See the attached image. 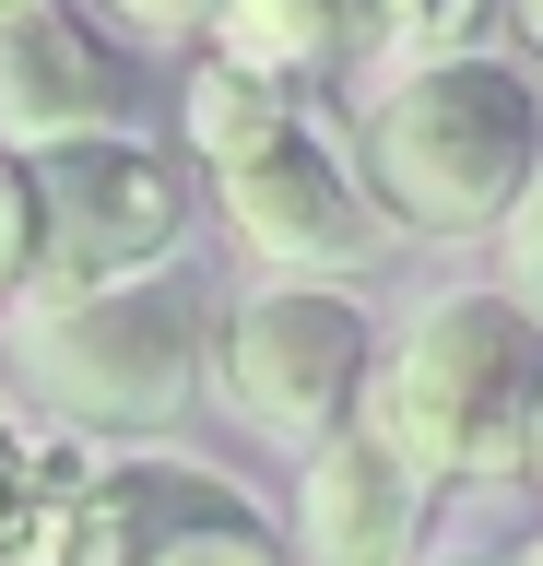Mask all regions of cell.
<instances>
[{
    "mask_svg": "<svg viewBox=\"0 0 543 566\" xmlns=\"http://www.w3.org/2000/svg\"><path fill=\"white\" fill-rule=\"evenodd\" d=\"M366 437L401 460V472H508L532 460L543 424V318L520 295H449L390 343V366L366 378Z\"/></svg>",
    "mask_w": 543,
    "mask_h": 566,
    "instance_id": "cell-1",
    "label": "cell"
},
{
    "mask_svg": "<svg viewBox=\"0 0 543 566\" xmlns=\"http://www.w3.org/2000/svg\"><path fill=\"white\" fill-rule=\"evenodd\" d=\"M543 177V95L508 60H414L366 106V189L414 237H484Z\"/></svg>",
    "mask_w": 543,
    "mask_h": 566,
    "instance_id": "cell-2",
    "label": "cell"
},
{
    "mask_svg": "<svg viewBox=\"0 0 543 566\" xmlns=\"http://www.w3.org/2000/svg\"><path fill=\"white\" fill-rule=\"evenodd\" d=\"M201 331L213 318L178 272H130V283H95V295L12 307V366L72 424H166L201 389Z\"/></svg>",
    "mask_w": 543,
    "mask_h": 566,
    "instance_id": "cell-3",
    "label": "cell"
},
{
    "mask_svg": "<svg viewBox=\"0 0 543 566\" xmlns=\"http://www.w3.org/2000/svg\"><path fill=\"white\" fill-rule=\"evenodd\" d=\"M178 224H189V189L130 130H83L36 154V295H95V283L154 272L178 248Z\"/></svg>",
    "mask_w": 543,
    "mask_h": 566,
    "instance_id": "cell-4",
    "label": "cell"
},
{
    "mask_svg": "<svg viewBox=\"0 0 543 566\" xmlns=\"http://www.w3.org/2000/svg\"><path fill=\"white\" fill-rule=\"evenodd\" d=\"M366 318L320 283H272L249 307L224 318V389H237V413L272 424V437H331V424H355L366 401Z\"/></svg>",
    "mask_w": 543,
    "mask_h": 566,
    "instance_id": "cell-5",
    "label": "cell"
},
{
    "mask_svg": "<svg viewBox=\"0 0 543 566\" xmlns=\"http://www.w3.org/2000/svg\"><path fill=\"white\" fill-rule=\"evenodd\" d=\"M213 177H224L237 237H249L260 260H284V272H355L366 248H378V212L355 201L343 154L307 130V106H295L260 154H237V166H213Z\"/></svg>",
    "mask_w": 543,
    "mask_h": 566,
    "instance_id": "cell-6",
    "label": "cell"
},
{
    "mask_svg": "<svg viewBox=\"0 0 543 566\" xmlns=\"http://www.w3.org/2000/svg\"><path fill=\"white\" fill-rule=\"evenodd\" d=\"M118 130V60L83 35L72 0H0V154Z\"/></svg>",
    "mask_w": 543,
    "mask_h": 566,
    "instance_id": "cell-7",
    "label": "cell"
},
{
    "mask_svg": "<svg viewBox=\"0 0 543 566\" xmlns=\"http://www.w3.org/2000/svg\"><path fill=\"white\" fill-rule=\"evenodd\" d=\"M414 507H426V472H401L355 413V424H331L320 449H307L295 543H307V566H401L414 555Z\"/></svg>",
    "mask_w": 543,
    "mask_h": 566,
    "instance_id": "cell-8",
    "label": "cell"
},
{
    "mask_svg": "<svg viewBox=\"0 0 543 566\" xmlns=\"http://www.w3.org/2000/svg\"><path fill=\"white\" fill-rule=\"evenodd\" d=\"M213 60L260 71V83H307V71L343 60V0H224Z\"/></svg>",
    "mask_w": 543,
    "mask_h": 566,
    "instance_id": "cell-9",
    "label": "cell"
},
{
    "mask_svg": "<svg viewBox=\"0 0 543 566\" xmlns=\"http://www.w3.org/2000/svg\"><path fill=\"white\" fill-rule=\"evenodd\" d=\"M284 118H295L284 83H260V71H237V60H201V71H189V142H201V166H237V154H260Z\"/></svg>",
    "mask_w": 543,
    "mask_h": 566,
    "instance_id": "cell-10",
    "label": "cell"
},
{
    "mask_svg": "<svg viewBox=\"0 0 543 566\" xmlns=\"http://www.w3.org/2000/svg\"><path fill=\"white\" fill-rule=\"evenodd\" d=\"M143 566H284V555H272V531H260V520H237L224 495H201L178 531H154V543H143Z\"/></svg>",
    "mask_w": 543,
    "mask_h": 566,
    "instance_id": "cell-11",
    "label": "cell"
},
{
    "mask_svg": "<svg viewBox=\"0 0 543 566\" xmlns=\"http://www.w3.org/2000/svg\"><path fill=\"white\" fill-rule=\"evenodd\" d=\"M366 24H390L414 60H472V24H484V0H355Z\"/></svg>",
    "mask_w": 543,
    "mask_h": 566,
    "instance_id": "cell-12",
    "label": "cell"
},
{
    "mask_svg": "<svg viewBox=\"0 0 543 566\" xmlns=\"http://www.w3.org/2000/svg\"><path fill=\"white\" fill-rule=\"evenodd\" d=\"M36 495H48V437L0 413V566L24 555V531H36Z\"/></svg>",
    "mask_w": 543,
    "mask_h": 566,
    "instance_id": "cell-13",
    "label": "cell"
},
{
    "mask_svg": "<svg viewBox=\"0 0 543 566\" xmlns=\"http://www.w3.org/2000/svg\"><path fill=\"white\" fill-rule=\"evenodd\" d=\"M24 260H36V166L0 154V295L24 283Z\"/></svg>",
    "mask_w": 543,
    "mask_h": 566,
    "instance_id": "cell-14",
    "label": "cell"
},
{
    "mask_svg": "<svg viewBox=\"0 0 543 566\" xmlns=\"http://www.w3.org/2000/svg\"><path fill=\"white\" fill-rule=\"evenodd\" d=\"M497 237H508V295H520V307L543 318V177H532V201L508 212Z\"/></svg>",
    "mask_w": 543,
    "mask_h": 566,
    "instance_id": "cell-15",
    "label": "cell"
},
{
    "mask_svg": "<svg viewBox=\"0 0 543 566\" xmlns=\"http://www.w3.org/2000/svg\"><path fill=\"white\" fill-rule=\"evenodd\" d=\"M224 0H107V24L118 35H189V24H213Z\"/></svg>",
    "mask_w": 543,
    "mask_h": 566,
    "instance_id": "cell-16",
    "label": "cell"
},
{
    "mask_svg": "<svg viewBox=\"0 0 543 566\" xmlns=\"http://www.w3.org/2000/svg\"><path fill=\"white\" fill-rule=\"evenodd\" d=\"M508 12H520V24H532V48H543V0H508Z\"/></svg>",
    "mask_w": 543,
    "mask_h": 566,
    "instance_id": "cell-17",
    "label": "cell"
},
{
    "mask_svg": "<svg viewBox=\"0 0 543 566\" xmlns=\"http://www.w3.org/2000/svg\"><path fill=\"white\" fill-rule=\"evenodd\" d=\"M532 472H543V424H532Z\"/></svg>",
    "mask_w": 543,
    "mask_h": 566,
    "instance_id": "cell-18",
    "label": "cell"
},
{
    "mask_svg": "<svg viewBox=\"0 0 543 566\" xmlns=\"http://www.w3.org/2000/svg\"><path fill=\"white\" fill-rule=\"evenodd\" d=\"M449 566H497V555H449Z\"/></svg>",
    "mask_w": 543,
    "mask_h": 566,
    "instance_id": "cell-19",
    "label": "cell"
},
{
    "mask_svg": "<svg viewBox=\"0 0 543 566\" xmlns=\"http://www.w3.org/2000/svg\"><path fill=\"white\" fill-rule=\"evenodd\" d=\"M532 566H543V555H532Z\"/></svg>",
    "mask_w": 543,
    "mask_h": 566,
    "instance_id": "cell-20",
    "label": "cell"
}]
</instances>
